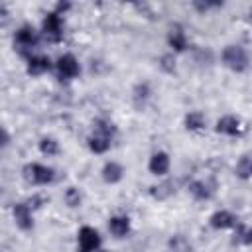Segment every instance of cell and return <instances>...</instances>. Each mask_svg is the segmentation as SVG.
<instances>
[{
  "label": "cell",
  "instance_id": "5bb4252c",
  "mask_svg": "<svg viewBox=\"0 0 252 252\" xmlns=\"http://www.w3.org/2000/svg\"><path fill=\"white\" fill-rule=\"evenodd\" d=\"M108 228H110V232H112L116 238H122V236H126L128 230H130V220H128V217H112V219L108 220Z\"/></svg>",
  "mask_w": 252,
  "mask_h": 252
},
{
  "label": "cell",
  "instance_id": "ba28073f",
  "mask_svg": "<svg viewBox=\"0 0 252 252\" xmlns=\"http://www.w3.org/2000/svg\"><path fill=\"white\" fill-rule=\"evenodd\" d=\"M14 220L22 230H30L33 226V219H32V211L26 203H16L14 205Z\"/></svg>",
  "mask_w": 252,
  "mask_h": 252
},
{
  "label": "cell",
  "instance_id": "5b68a950",
  "mask_svg": "<svg viewBox=\"0 0 252 252\" xmlns=\"http://www.w3.org/2000/svg\"><path fill=\"white\" fill-rule=\"evenodd\" d=\"M41 30H43V33H45V37L49 41H61V37H63V22H61V16L57 12L45 14L43 24H41Z\"/></svg>",
  "mask_w": 252,
  "mask_h": 252
},
{
  "label": "cell",
  "instance_id": "9a60e30c",
  "mask_svg": "<svg viewBox=\"0 0 252 252\" xmlns=\"http://www.w3.org/2000/svg\"><path fill=\"white\" fill-rule=\"evenodd\" d=\"M122 173H124V169H122V165H118L116 161H108V163L102 167V179H104L106 183H116V181H120V179H122Z\"/></svg>",
  "mask_w": 252,
  "mask_h": 252
},
{
  "label": "cell",
  "instance_id": "cb8c5ba5",
  "mask_svg": "<svg viewBox=\"0 0 252 252\" xmlns=\"http://www.w3.org/2000/svg\"><path fill=\"white\" fill-rule=\"evenodd\" d=\"M65 203H67L69 207H79V205H81V193H79L75 187H69V189L65 191Z\"/></svg>",
  "mask_w": 252,
  "mask_h": 252
},
{
  "label": "cell",
  "instance_id": "30bf717a",
  "mask_svg": "<svg viewBox=\"0 0 252 252\" xmlns=\"http://www.w3.org/2000/svg\"><path fill=\"white\" fill-rule=\"evenodd\" d=\"M150 171L154 173V175H163V173H167V169H169V158H167V154L165 152H156L152 158H150Z\"/></svg>",
  "mask_w": 252,
  "mask_h": 252
},
{
  "label": "cell",
  "instance_id": "7402d4cb",
  "mask_svg": "<svg viewBox=\"0 0 252 252\" xmlns=\"http://www.w3.org/2000/svg\"><path fill=\"white\" fill-rule=\"evenodd\" d=\"M234 242L238 244H252V226H238L234 234Z\"/></svg>",
  "mask_w": 252,
  "mask_h": 252
},
{
  "label": "cell",
  "instance_id": "d6986e66",
  "mask_svg": "<svg viewBox=\"0 0 252 252\" xmlns=\"http://www.w3.org/2000/svg\"><path fill=\"white\" fill-rule=\"evenodd\" d=\"M169 248H171L173 252H191V250H193L191 242H189L183 234H175V236H171V238H169Z\"/></svg>",
  "mask_w": 252,
  "mask_h": 252
},
{
  "label": "cell",
  "instance_id": "44dd1931",
  "mask_svg": "<svg viewBox=\"0 0 252 252\" xmlns=\"http://www.w3.org/2000/svg\"><path fill=\"white\" fill-rule=\"evenodd\" d=\"M39 150H41V154H45V156H55V154L59 152V144H57L53 138H41Z\"/></svg>",
  "mask_w": 252,
  "mask_h": 252
},
{
  "label": "cell",
  "instance_id": "52a82bcc",
  "mask_svg": "<svg viewBox=\"0 0 252 252\" xmlns=\"http://www.w3.org/2000/svg\"><path fill=\"white\" fill-rule=\"evenodd\" d=\"M100 246V236L94 228L83 226L79 230V252H94Z\"/></svg>",
  "mask_w": 252,
  "mask_h": 252
},
{
  "label": "cell",
  "instance_id": "8992f818",
  "mask_svg": "<svg viewBox=\"0 0 252 252\" xmlns=\"http://www.w3.org/2000/svg\"><path fill=\"white\" fill-rule=\"evenodd\" d=\"M55 67H57V77L61 79V81H67V79H73V77H77L79 75V63H77V59L71 55V53H65V55H61L59 59H57V63H55Z\"/></svg>",
  "mask_w": 252,
  "mask_h": 252
},
{
  "label": "cell",
  "instance_id": "e0dca14e",
  "mask_svg": "<svg viewBox=\"0 0 252 252\" xmlns=\"http://www.w3.org/2000/svg\"><path fill=\"white\" fill-rule=\"evenodd\" d=\"M152 197H156V199H159V201H163V199H167V197H171L173 193H175V185H173V181H163V183H159V185H156V187H152Z\"/></svg>",
  "mask_w": 252,
  "mask_h": 252
},
{
  "label": "cell",
  "instance_id": "d4e9b609",
  "mask_svg": "<svg viewBox=\"0 0 252 252\" xmlns=\"http://www.w3.org/2000/svg\"><path fill=\"white\" fill-rule=\"evenodd\" d=\"M159 65H161V69H163L165 73H173V71H175V61H173L171 55H163Z\"/></svg>",
  "mask_w": 252,
  "mask_h": 252
},
{
  "label": "cell",
  "instance_id": "8fae6325",
  "mask_svg": "<svg viewBox=\"0 0 252 252\" xmlns=\"http://www.w3.org/2000/svg\"><path fill=\"white\" fill-rule=\"evenodd\" d=\"M49 69H51V61L45 55H35V57L28 59V73L30 75H41Z\"/></svg>",
  "mask_w": 252,
  "mask_h": 252
},
{
  "label": "cell",
  "instance_id": "83f0119b",
  "mask_svg": "<svg viewBox=\"0 0 252 252\" xmlns=\"http://www.w3.org/2000/svg\"><path fill=\"white\" fill-rule=\"evenodd\" d=\"M250 18H252V10H250Z\"/></svg>",
  "mask_w": 252,
  "mask_h": 252
},
{
  "label": "cell",
  "instance_id": "4316f807",
  "mask_svg": "<svg viewBox=\"0 0 252 252\" xmlns=\"http://www.w3.org/2000/svg\"><path fill=\"white\" fill-rule=\"evenodd\" d=\"M69 8H71V4H69V2H59V4H57V8H55V12L61 16V14H63V12H67Z\"/></svg>",
  "mask_w": 252,
  "mask_h": 252
},
{
  "label": "cell",
  "instance_id": "ffe728a7",
  "mask_svg": "<svg viewBox=\"0 0 252 252\" xmlns=\"http://www.w3.org/2000/svg\"><path fill=\"white\" fill-rule=\"evenodd\" d=\"M205 126V118H203V114L201 112H189L187 116H185V128L187 130H201Z\"/></svg>",
  "mask_w": 252,
  "mask_h": 252
},
{
  "label": "cell",
  "instance_id": "7a4b0ae2",
  "mask_svg": "<svg viewBox=\"0 0 252 252\" xmlns=\"http://www.w3.org/2000/svg\"><path fill=\"white\" fill-rule=\"evenodd\" d=\"M222 61L228 69L242 73L248 67V53L242 45H226L222 51Z\"/></svg>",
  "mask_w": 252,
  "mask_h": 252
},
{
  "label": "cell",
  "instance_id": "ac0fdd59",
  "mask_svg": "<svg viewBox=\"0 0 252 252\" xmlns=\"http://www.w3.org/2000/svg\"><path fill=\"white\" fill-rule=\"evenodd\" d=\"M189 191L193 193L195 199H201V201H207V199H211V195H213V189H209V185L203 183V181H193V183L189 185Z\"/></svg>",
  "mask_w": 252,
  "mask_h": 252
},
{
  "label": "cell",
  "instance_id": "9c48e42d",
  "mask_svg": "<svg viewBox=\"0 0 252 252\" xmlns=\"http://www.w3.org/2000/svg\"><path fill=\"white\" fill-rule=\"evenodd\" d=\"M167 43L175 49V51H183L187 47V37H185V32L179 24H173L169 28V33H167Z\"/></svg>",
  "mask_w": 252,
  "mask_h": 252
},
{
  "label": "cell",
  "instance_id": "484cf974",
  "mask_svg": "<svg viewBox=\"0 0 252 252\" xmlns=\"http://www.w3.org/2000/svg\"><path fill=\"white\" fill-rule=\"evenodd\" d=\"M217 6H222L220 2H193V8H197L199 12H205L209 8H217Z\"/></svg>",
  "mask_w": 252,
  "mask_h": 252
},
{
  "label": "cell",
  "instance_id": "2e32d148",
  "mask_svg": "<svg viewBox=\"0 0 252 252\" xmlns=\"http://www.w3.org/2000/svg\"><path fill=\"white\" fill-rule=\"evenodd\" d=\"M236 175L240 179H250L252 177V154H244L238 163H236Z\"/></svg>",
  "mask_w": 252,
  "mask_h": 252
},
{
  "label": "cell",
  "instance_id": "6da1fadb",
  "mask_svg": "<svg viewBox=\"0 0 252 252\" xmlns=\"http://www.w3.org/2000/svg\"><path fill=\"white\" fill-rule=\"evenodd\" d=\"M94 132L89 138V148L94 154H104L110 148V138H112V126L106 120H94Z\"/></svg>",
  "mask_w": 252,
  "mask_h": 252
},
{
  "label": "cell",
  "instance_id": "277c9868",
  "mask_svg": "<svg viewBox=\"0 0 252 252\" xmlns=\"http://www.w3.org/2000/svg\"><path fill=\"white\" fill-rule=\"evenodd\" d=\"M24 177H26L30 183L45 185V183L53 181L55 171H53L51 167H45V165H39V163H28V165L24 167Z\"/></svg>",
  "mask_w": 252,
  "mask_h": 252
},
{
  "label": "cell",
  "instance_id": "3957f363",
  "mask_svg": "<svg viewBox=\"0 0 252 252\" xmlns=\"http://www.w3.org/2000/svg\"><path fill=\"white\" fill-rule=\"evenodd\" d=\"M14 45L20 55L32 57V49L37 45V33L32 26H22L14 35Z\"/></svg>",
  "mask_w": 252,
  "mask_h": 252
},
{
  "label": "cell",
  "instance_id": "603a6c76",
  "mask_svg": "<svg viewBox=\"0 0 252 252\" xmlns=\"http://www.w3.org/2000/svg\"><path fill=\"white\" fill-rule=\"evenodd\" d=\"M148 94H150L148 85H146V83H144V85H138V87L134 89V102H136V106H142L144 100L148 98Z\"/></svg>",
  "mask_w": 252,
  "mask_h": 252
},
{
  "label": "cell",
  "instance_id": "4fadbf2b",
  "mask_svg": "<svg viewBox=\"0 0 252 252\" xmlns=\"http://www.w3.org/2000/svg\"><path fill=\"white\" fill-rule=\"evenodd\" d=\"M236 224V217L228 211H217L211 217V226L213 228H230Z\"/></svg>",
  "mask_w": 252,
  "mask_h": 252
},
{
  "label": "cell",
  "instance_id": "7c38bea8",
  "mask_svg": "<svg viewBox=\"0 0 252 252\" xmlns=\"http://www.w3.org/2000/svg\"><path fill=\"white\" fill-rule=\"evenodd\" d=\"M217 132L219 134H228V136H234L240 132V120L236 116H222L219 122H217Z\"/></svg>",
  "mask_w": 252,
  "mask_h": 252
}]
</instances>
